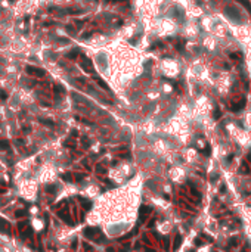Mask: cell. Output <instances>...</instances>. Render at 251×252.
I'll list each match as a JSON object with an SVG mask.
<instances>
[{"label":"cell","instance_id":"obj_1","mask_svg":"<svg viewBox=\"0 0 251 252\" xmlns=\"http://www.w3.org/2000/svg\"><path fill=\"white\" fill-rule=\"evenodd\" d=\"M101 230L95 229V227H87L83 230V236L84 237H89V239H96V235H99Z\"/></svg>","mask_w":251,"mask_h":252},{"label":"cell","instance_id":"obj_2","mask_svg":"<svg viewBox=\"0 0 251 252\" xmlns=\"http://www.w3.org/2000/svg\"><path fill=\"white\" fill-rule=\"evenodd\" d=\"M58 215H59V217L62 218L66 224H70V226H72V224H74V221H72V220H70L71 217H70V214H68V206H65L64 209H61V211L58 212Z\"/></svg>","mask_w":251,"mask_h":252},{"label":"cell","instance_id":"obj_3","mask_svg":"<svg viewBox=\"0 0 251 252\" xmlns=\"http://www.w3.org/2000/svg\"><path fill=\"white\" fill-rule=\"evenodd\" d=\"M27 72L30 74V75H36V77H44V71L40 69V68H36V66H27L25 68Z\"/></svg>","mask_w":251,"mask_h":252},{"label":"cell","instance_id":"obj_4","mask_svg":"<svg viewBox=\"0 0 251 252\" xmlns=\"http://www.w3.org/2000/svg\"><path fill=\"white\" fill-rule=\"evenodd\" d=\"M81 68H83L86 72H89V74H92L93 72V64H92V61L87 58H83V62H81Z\"/></svg>","mask_w":251,"mask_h":252},{"label":"cell","instance_id":"obj_5","mask_svg":"<svg viewBox=\"0 0 251 252\" xmlns=\"http://www.w3.org/2000/svg\"><path fill=\"white\" fill-rule=\"evenodd\" d=\"M151 211H152L151 206H146V205L140 206V209H139V218H140V221H145V220H146V215H148Z\"/></svg>","mask_w":251,"mask_h":252},{"label":"cell","instance_id":"obj_6","mask_svg":"<svg viewBox=\"0 0 251 252\" xmlns=\"http://www.w3.org/2000/svg\"><path fill=\"white\" fill-rule=\"evenodd\" d=\"M0 231H5L7 235H11V231H9V224H7L5 220H2V218H0Z\"/></svg>","mask_w":251,"mask_h":252},{"label":"cell","instance_id":"obj_7","mask_svg":"<svg viewBox=\"0 0 251 252\" xmlns=\"http://www.w3.org/2000/svg\"><path fill=\"white\" fill-rule=\"evenodd\" d=\"M80 202H81L83 208H86V209H90V208H92V202H90V200L83 199V198H80Z\"/></svg>","mask_w":251,"mask_h":252},{"label":"cell","instance_id":"obj_8","mask_svg":"<svg viewBox=\"0 0 251 252\" xmlns=\"http://www.w3.org/2000/svg\"><path fill=\"white\" fill-rule=\"evenodd\" d=\"M180 243H182V236L177 235V236H176V239H174V245H173V249H174V251L180 246Z\"/></svg>","mask_w":251,"mask_h":252},{"label":"cell","instance_id":"obj_9","mask_svg":"<svg viewBox=\"0 0 251 252\" xmlns=\"http://www.w3.org/2000/svg\"><path fill=\"white\" fill-rule=\"evenodd\" d=\"M96 171H98L99 174H105V173H107V170L103 168V165H102V164H96Z\"/></svg>","mask_w":251,"mask_h":252},{"label":"cell","instance_id":"obj_10","mask_svg":"<svg viewBox=\"0 0 251 252\" xmlns=\"http://www.w3.org/2000/svg\"><path fill=\"white\" fill-rule=\"evenodd\" d=\"M58 190V187L55 186V184H50V186H46V192H49V193H55Z\"/></svg>","mask_w":251,"mask_h":252},{"label":"cell","instance_id":"obj_11","mask_svg":"<svg viewBox=\"0 0 251 252\" xmlns=\"http://www.w3.org/2000/svg\"><path fill=\"white\" fill-rule=\"evenodd\" d=\"M95 81L98 83V84H99V86H101L102 88H105V90H108V86H107V84H105L103 81H102L101 78H95Z\"/></svg>","mask_w":251,"mask_h":252},{"label":"cell","instance_id":"obj_12","mask_svg":"<svg viewBox=\"0 0 251 252\" xmlns=\"http://www.w3.org/2000/svg\"><path fill=\"white\" fill-rule=\"evenodd\" d=\"M61 178H62V180H65V182H72V176H71V174H62V176H61Z\"/></svg>","mask_w":251,"mask_h":252},{"label":"cell","instance_id":"obj_13","mask_svg":"<svg viewBox=\"0 0 251 252\" xmlns=\"http://www.w3.org/2000/svg\"><path fill=\"white\" fill-rule=\"evenodd\" d=\"M24 215H25L24 209H18V211L15 212V217H24Z\"/></svg>","mask_w":251,"mask_h":252},{"label":"cell","instance_id":"obj_14","mask_svg":"<svg viewBox=\"0 0 251 252\" xmlns=\"http://www.w3.org/2000/svg\"><path fill=\"white\" fill-rule=\"evenodd\" d=\"M0 147H2V149H7V147H9V143H7L6 140H2L0 142Z\"/></svg>","mask_w":251,"mask_h":252},{"label":"cell","instance_id":"obj_15","mask_svg":"<svg viewBox=\"0 0 251 252\" xmlns=\"http://www.w3.org/2000/svg\"><path fill=\"white\" fill-rule=\"evenodd\" d=\"M0 99H2V100L7 99V93L5 92V90H0Z\"/></svg>","mask_w":251,"mask_h":252},{"label":"cell","instance_id":"obj_16","mask_svg":"<svg viewBox=\"0 0 251 252\" xmlns=\"http://www.w3.org/2000/svg\"><path fill=\"white\" fill-rule=\"evenodd\" d=\"M40 123H43V124H46V125H50V127H53V123L52 121H47V119H40Z\"/></svg>","mask_w":251,"mask_h":252},{"label":"cell","instance_id":"obj_17","mask_svg":"<svg viewBox=\"0 0 251 252\" xmlns=\"http://www.w3.org/2000/svg\"><path fill=\"white\" fill-rule=\"evenodd\" d=\"M242 5H244L245 7H247V9H248V12H250V13H251V6H250V3H248V2H247V0H242Z\"/></svg>","mask_w":251,"mask_h":252},{"label":"cell","instance_id":"obj_18","mask_svg":"<svg viewBox=\"0 0 251 252\" xmlns=\"http://www.w3.org/2000/svg\"><path fill=\"white\" fill-rule=\"evenodd\" d=\"M83 248H84V251H87V252H92V249H93V248L90 246V245H87V243H84Z\"/></svg>","mask_w":251,"mask_h":252},{"label":"cell","instance_id":"obj_19","mask_svg":"<svg viewBox=\"0 0 251 252\" xmlns=\"http://www.w3.org/2000/svg\"><path fill=\"white\" fill-rule=\"evenodd\" d=\"M62 92H64V88L61 86H55V93H62Z\"/></svg>","mask_w":251,"mask_h":252},{"label":"cell","instance_id":"obj_20","mask_svg":"<svg viewBox=\"0 0 251 252\" xmlns=\"http://www.w3.org/2000/svg\"><path fill=\"white\" fill-rule=\"evenodd\" d=\"M83 178H84V174H75V180L77 182H81Z\"/></svg>","mask_w":251,"mask_h":252},{"label":"cell","instance_id":"obj_21","mask_svg":"<svg viewBox=\"0 0 251 252\" xmlns=\"http://www.w3.org/2000/svg\"><path fill=\"white\" fill-rule=\"evenodd\" d=\"M71 248H72V249H77V239H74V240H72Z\"/></svg>","mask_w":251,"mask_h":252},{"label":"cell","instance_id":"obj_22","mask_svg":"<svg viewBox=\"0 0 251 252\" xmlns=\"http://www.w3.org/2000/svg\"><path fill=\"white\" fill-rule=\"evenodd\" d=\"M18 227H19V230H24L25 229V223H24V221H21V223L18 224Z\"/></svg>","mask_w":251,"mask_h":252},{"label":"cell","instance_id":"obj_23","mask_svg":"<svg viewBox=\"0 0 251 252\" xmlns=\"http://www.w3.org/2000/svg\"><path fill=\"white\" fill-rule=\"evenodd\" d=\"M77 56V52H72V53H68V58H75Z\"/></svg>","mask_w":251,"mask_h":252},{"label":"cell","instance_id":"obj_24","mask_svg":"<svg viewBox=\"0 0 251 252\" xmlns=\"http://www.w3.org/2000/svg\"><path fill=\"white\" fill-rule=\"evenodd\" d=\"M168 246H170V243H168V239H166V240H164V248H166V249H168Z\"/></svg>","mask_w":251,"mask_h":252},{"label":"cell","instance_id":"obj_25","mask_svg":"<svg viewBox=\"0 0 251 252\" xmlns=\"http://www.w3.org/2000/svg\"><path fill=\"white\" fill-rule=\"evenodd\" d=\"M195 245H198V246H199V245H202V242H201V239H195Z\"/></svg>","mask_w":251,"mask_h":252},{"label":"cell","instance_id":"obj_26","mask_svg":"<svg viewBox=\"0 0 251 252\" xmlns=\"http://www.w3.org/2000/svg\"><path fill=\"white\" fill-rule=\"evenodd\" d=\"M219 115H220V111H219V109H216V112H214V118H219Z\"/></svg>","mask_w":251,"mask_h":252},{"label":"cell","instance_id":"obj_27","mask_svg":"<svg viewBox=\"0 0 251 252\" xmlns=\"http://www.w3.org/2000/svg\"><path fill=\"white\" fill-rule=\"evenodd\" d=\"M154 224H155V218H152V220H151V223L148 224V226H149V227H152V226H154Z\"/></svg>","mask_w":251,"mask_h":252},{"label":"cell","instance_id":"obj_28","mask_svg":"<svg viewBox=\"0 0 251 252\" xmlns=\"http://www.w3.org/2000/svg\"><path fill=\"white\" fill-rule=\"evenodd\" d=\"M107 252H115V249H114V248H111V246H109V248H107Z\"/></svg>","mask_w":251,"mask_h":252},{"label":"cell","instance_id":"obj_29","mask_svg":"<svg viewBox=\"0 0 251 252\" xmlns=\"http://www.w3.org/2000/svg\"><path fill=\"white\" fill-rule=\"evenodd\" d=\"M146 252H155L154 249H146Z\"/></svg>","mask_w":251,"mask_h":252},{"label":"cell","instance_id":"obj_30","mask_svg":"<svg viewBox=\"0 0 251 252\" xmlns=\"http://www.w3.org/2000/svg\"><path fill=\"white\" fill-rule=\"evenodd\" d=\"M5 192V189H0V193H3Z\"/></svg>","mask_w":251,"mask_h":252},{"label":"cell","instance_id":"obj_31","mask_svg":"<svg viewBox=\"0 0 251 252\" xmlns=\"http://www.w3.org/2000/svg\"><path fill=\"white\" fill-rule=\"evenodd\" d=\"M242 252H245V251H242Z\"/></svg>","mask_w":251,"mask_h":252}]
</instances>
